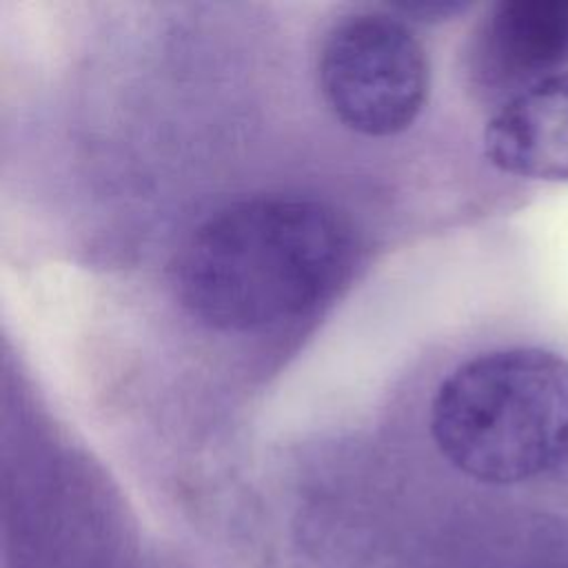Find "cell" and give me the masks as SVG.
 Returning a JSON list of instances; mask_svg holds the SVG:
<instances>
[{
  "label": "cell",
  "mask_w": 568,
  "mask_h": 568,
  "mask_svg": "<svg viewBox=\"0 0 568 568\" xmlns=\"http://www.w3.org/2000/svg\"><path fill=\"white\" fill-rule=\"evenodd\" d=\"M351 240L326 206L253 197L204 220L175 266L184 306L222 331H257L311 311L344 275Z\"/></svg>",
  "instance_id": "1"
},
{
  "label": "cell",
  "mask_w": 568,
  "mask_h": 568,
  "mask_svg": "<svg viewBox=\"0 0 568 568\" xmlns=\"http://www.w3.org/2000/svg\"><path fill=\"white\" fill-rule=\"evenodd\" d=\"M442 455L486 484H517L568 462V359L504 348L457 366L430 404Z\"/></svg>",
  "instance_id": "2"
},
{
  "label": "cell",
  "mask_w": 568,
  "mask_h": 568,
  "mask_svg": "<svg viewBox=\"0 0 568 568\" xmlns=\"http://www.w3.org/2000/svg\"><path fill=\"white\" fill-rule=\"evenodd\" d=\"M317 80L335 118L364 135L408 129L428 93V60L415 33L393 16L355 11L331 24Z\"/></svg>",
  "instance_id": "3"
},
{
  "label": "cell",
  "mask_w": 568,
  "mask_h": 568,
  "mask_svg": "<svg viewBox=\"0 0 568 568\" xmlns=\"http://www.w3.org/2000/svg\"><path fill=\"white\" fill-rule=\"evenodd\" d=\"M568 60V0H510L479 27L470 71L479 87L526 89Z\"/></svg>",
  "instance_id": "4"
},
{
  "label": "cell",
  "mask_w": 568,
  "mask_h": 568,
  "mask_svg": "<svg viewBox=\"0 0 568 568\" xmlns=\"http://www.w3.org/2000/svg\"><path fill=\"white\" fill-rule=\"evenodd\" d=\"M484 151L504 173L568 182V71L515 91L488 120Z\"/></svg>",
  "instance_id": "5"
}]
</instances>
